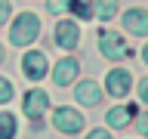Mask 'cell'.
I'll use <instances>...</instances> for the list:
<instances>
[{"label":"cell","mask_w":148,"mask_h":139,"mask_svg":"<svg viewBox=\"0 0 148 139\" xmlns=\"http://www.w3.org/2000/svg\"><path fill=\"white\" fill-rule=\"evenodd\" d=\"M77 40H80V31H77V25H74V22H59V25H56V43H59V46L74 50V46H77Z\"/></svg>","instance_id":"52a82bcc"},{"label":"cell","mask_w":148,"mask_h":139,"mask_svg":"<svg viewBox=\"0 0 148 139\" xmlns=\"http://www.w3.org/2000/svg\"><path fill=\"white\" fill-rule=\"evenodd\" d=\"M9 99H12V87H9V81L0 77V102H9Z\"/></svg>","instance_id":"9a60e30c"},{"label":"cell","mask_w":148,"mask_h":139,"mask_svg":"<svg viewBox=\"0 0 148 139\" xmlns=\"http://www.w3.org/2000/svg\"><path fill=\"white\" fill-rule=\"evenodd\" d=\"M139 96H142V102H148V81L139 83Z\"/></svg>","instance_id":"ac0fdd59"},{"label":"cell","mask_w":148,"mask_h":139,"mask_svg":"<svg viewBox=\"0 0 148 139\" xmlns=\"http://www.w3.org/2000/svg\"><path fill=\"white\" fill-rule=\"evenodd\" d=\"M105 83H108V93H111V96H127L130 87H133V77H130L123 68H114V71L105 77Z\"/></svg>","instance_id":"5b68a950"},{"label":"cell","mask_w":148,"mask_h":139,"mask_svg":"<svg viewBox=\"0 0 148 139\" xmlns=\"http://www.w3.org/2000/svg\"><path fill=\"white\" fill-rule=\"evenodd\" d=\"M90 136H92V139H108V133H105V130H99V127H96V130H92V133H90Z\"/></svg>","instance_id":"d6986e66"},{"label":"cell","mask_w":148,"mask_h":139,"mask_svg":"<svg viewBox=\"0 0 148 139\" xmlns=\"http://www.w3.org/2000/svg\"><path fill=\"white\" fill-rule=\"evenodd\" d=\"M133 114H136V105H117V108L108 111V124L111 127H127L133 120Z\"/></svg>","instance_id":"8fae6325"},{"label":"cell","mask_w":148,"mask_h":139,"mask_svg":"<svg viewBox=\"0 0 148 139\" xmlns=\"http://www.w3.org/2000/svg\"><path fill=\"white\" fill-rule=\"evenodd\" d=\"M99 50L105 53V59H123V56H130V46L114 31H99Z\"/></svg>","instance_id":"7a4b0ae2"},{"label":"cell","mask_w":148,"mask_h":139,"mask_svg":"<svg viewBox=\"0 0 148 139\" xmlns=\"http://www.w3.org/2000/svg\"><path fill=\"white\" fill-rule=\"evenodd\" d=\"M123 28L133 31V34H148V12L145 9H130L127 16H123Z\"/></svg>","instance_id":"ba28073f"},{"label":"cell","mask_w":148,"mask_h":139,"mask_svg":"<svg viewBox=\"0 0 148 139\" xmlns=\"http://www.w3.org/2000/svg\"><path fill=\"white\" fill-rule=\"evenodd\" d=\"M71 0H49V12H65Z\"/></svg>","instance_id":"2e32d148"},{"label":"cell","mask_w":148,"mask_h":139,"mask_svg":"<svg viewBox=\"0 0 148 139\" xmlns=\"http://www.w3.org/2000/svg\"><path fill=\"white\" fill-rule=\"evenodd\" d=\"M37 31H40V22H37V16H34V12H22V16L12 22V43H16V46L31 43V40L37 37Z\"/></svg>","instance_id":"6da1fadb"},{"label":"cell","mask_w":148,"mask_h":139,"mask_svg":"<svg viewBox=\"0 0 148 139\" xmlns=\"http://www.w3.org/2000/svg\"><path fill=\"white\" fill-rule=\"evenodd\" d=\"M22 71L31 77V81H40L46 74V56L43 53H25V59H22Z\"/></svg>","instance_id":"8992f818"},{"label":"cell","mask_w":148,"mask_h":139,"mask_svg":"<svg viewBox=\"0 0 148 139\" xmlns=\"http://www.w3.org/2000/svg\"><path fill=\"white\" fill-rule=\"evenodd\" d=\"M16 133V118L9 111H0V139H9Z\"/></svg>","instance_id":"4fadbf2b"},{"label":"cell","mask_w":148,"mask_h":139,"mask_svg":"<svg viewBox=\"0 0 148 139\" xmlns=\"http://www.w3.org/2000/svg\"><path fill=\"white\" fill-rule=\"evenodd\" d=\"M92 12H99V19H111L117 12V0H96L92 3Z\"/></svg>","instance_id":"7c38bea8"},{"label":"cell","mask_w":148,"mask_h":139,"mask_svg":"<svg viewBox=\"0 0 148 139\" xmlns=\"http://www.w3.org/2000/svg\"><path fill=\"white\" fill-rule=\"evenodd\" d=\"M53 124H56V130H59V133H77V130L83 127V118H80L74 108H56Z\"/></svg>","instance_id":"3957f363"},{"label":"cell","mask_w":148,"mask_h":139,"mask_svg":"<svg viewBox=\"0 0 148 139\" xmlns=\"http://www.w3.org/2000/svg\"><path fill=\"white\" fill-rule=\"evenodd\" d=\"M74 96H77V102H83V105H99L102 90H99V83H96V81H83V83H77Z\"/></svg>","instance_id":"9c48e42d"},{"label":"cell","mask_w":148,"mask_h":139,"mask_svg":"<svg viewBox=\"0 0 148 139\" xmlns=\"http://www.w3.org/2000/svg\"><path fill=\"white\" fill-rule=\"evenodd\" d=\"M6 19H9V3H6V0H0V25H3Z\"/></svg>","instance_id":"e0dca14e"},{"label":"cell","mask_w":148,"mask_h":139,"mask_svg":"<svg viewBox=\"0 0 148 139\" xmlns=\"http://www.w3.org/2000/svg\"><path fill=\"white\" fill-rule=\"evenodd\" d=\"M74 77H77V62H74V59H62V62L56 65V71H53V81L56 83H71Z\"/></svg>","instance_id":"30bf717a"},{"label":"cell","mask_w":148,"mask_h":139,"mask_svg":"<svg viewBox=\"0 0 148 139\" xmlns=\"http://www.w3.org/2000/svg\"><path fill=\"white\" fill-rule=\"evenodd\" d=\"M46 108H49V96H46L43 90L25 93V114H28V118H40Z\"/></svg>","instance_id":"277c9868"},{"label":"cell","mask_w":148,"mask_h":139,"mask_svg":"<svg viewBox=\"0 0 148 139\" xmlns=\"http://www.w3.org/2000/svg\"><path fill=\"white\" fill-rule=\"evenodd\" d=\"M0 62H3V46H0Z\"/></svg>","instance_id":"ffe728a7"},{"label":"cell","mask_w":148,"mask_h":139,"mask_svg":"<svg viewBox=\"0 0 148 139\" xmlns=\"http://www.w3.org/2000/svg\"><path fill=\"white\" fill-rule=\"evenodd\" d=\"M68 6H71V9H74V12H77L80 19H90V16H92V6L86 3V0H71Z\"/></svg>","instance_id":"5bb4252c"}]
</instances>
